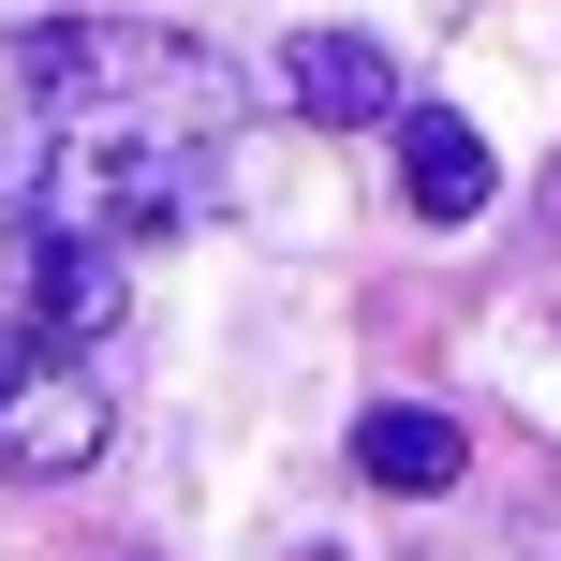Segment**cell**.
<instances>
[{
    "label": "cell",
    "mask_w": 561,
    "mask_h": 561,
    "mask_svg": "<svg viewBox=\"0 0 561 561\" xmlns=\"http://www.w3.org/2000/svg\"><path fill=\"white\" fill-rule=\"evenodd\" d=\"M237 163L222 45L148 15H45L0 30V222H89L118 252L193 237Z\"/></svg>",
    "instance_id": "cell-1"
},
{
    "label": "cell",
    "mask_w": 561,
    "mask_h": 561,
    "mask_svg": "<svg viewBox=\"0 0 561 561\" xmlns=\"http://www.w3.org/2000/svg\"><path fill=\"white\" fill-rule=\"evenodd\" d=\"M118 444V340L45 325V310L0 296V473H89Z\"/></svg>",
    "instance_id": "cell-2"
},
{
    "label": "cell",
    "mask_w": 561,
    "mask_h": 561,
    "mask_svg": "<svg viewBox=\"0 0 561 561\" xmlns=\"http://www.w3.org/2000/svg\"><path fill=\"white\" fill-rule=\"evenodd\" d=\"M488 193H503V163H488V134L458 104H399V207L414 222H488Z\"/></svg>",
    "instance_id": "cell-3"
},
{
    "label": "cell",
    "mask_w": 561,
    "mask_h": 561,
    "mask_svg": "<svg viewBox=\"0 0 561 561\" xmlns=\"http://www.w3.org/2000/svg\"><path fill=\"white\" fill-rule=\"evenodd\" d=\"M280 89H296V118H325V134L399 118V59L369 45V30H296V45H280Z\"/></svg>",
    "instance_id": "cell-4"
},
{
    "label": "cell",
    "mask_w": 561,
    "mask_h": 561,
    "mask_svg": "<svg viewBox=\"0 0 561 561\" xmlns=\"http://www.w3.org/2000/svg\"><path fill=\"white\" fill-rule=\"evenodd\" d=\"M355 458H369V488H399V503H444L473 444H458V414H428V399H385V414L355 428Z\"/></svg>",
    "instance_id": "cell-5"
}]
</instances>
